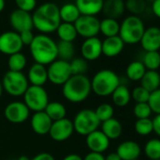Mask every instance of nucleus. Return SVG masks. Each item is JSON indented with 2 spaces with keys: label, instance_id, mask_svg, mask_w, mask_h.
<instances>
[{
  "label": "nucleus",
  "instance_id": "obj_39",
  "mask_svg": "<svg viewBox=\"0 0 160 160\" xmlns=\"http://www.w3.org/2000/svg\"><path fill=\"white\" fill-rule=\"evenodd\" d=\"M135 130L140 136H148L153 132L152 121L148 119H138L135 123Z\"/></svg>",
  "mask_w": 160,
  "mask_h": 160
},
{
  "label": "nucleus",
  "instance_id": "obj_32",
  "mask_svg": "<svg viewBox=\"0 0 160 160\" xmlns=\"http://www.w3.org/2000/svg\"><path fill=\"white\" fill-rule=\"evenodd\" d=\"M146 72L141 61H133L126 68V75L132 81H140Z\"/></svg>",
  "mask_w": 160,
  "mask_h": 160
},
{
  "label": "nucleus",
  "instance_id": "obj_49",
  "mask_svg": "<svg viewBox=\"0 0 160 160\" xmlns=\"http://www.w3.org/2000/svg\"><path fill=\"white\" fill-rule=\"evenodd\" d=\"M62 160H83V158L80 156L79 154L76 153H70L68 155H66Z\"/></svg>",
  "mask_w": 160,
  "mask_h": 160
},
{
  "label": "nucleus",
  "instance_id": "obj_46",
  "mask_svg": "<svg viewBox=\"0 0 160 160\" xmlns=\"http://www.w3.org/2000/svg\"><path fill=\"white\" fill-rule=\"evenodd\" d=\"M30 160H55V157L49 153V152H40L34 157H32Z\"/></svg>",
  "mask_w": 160,
  "mask_h": 160
},
{
  "label": "nucleus",
  "instance_id": "obj_51",
  "mask_svg": "<svg viewBox=\"0 0 160 160\" xmlns=\"http://www.w3.org/2000/svg\"><path fill=\"white\" fill-rule=\"evenodd\" d=\"M5 1L6 0H0V12H2L5 9Z\"/></svg>",
  "mask_w": 160,
  "mask_h": 160
},
{
  "label": "nucleus",
  "instance_id": "obj_40",
  "mask_svg": "<svg viewBox=\"0 0 160 160\" xmlns=\"http://www.w3.org/2000/svg\"><path fill=\"white\" fill-rule=\"evenodd\" d=\"M152 113L148 103H138L134 107V114L138 119H148Z\"/></svg>",
  "mask_w": 160,
  "mask_h": 160
},
{
  "label": "nucleus",
  "instance_id": "obj_34",
  "mask_svg": "<svg viewBox=\"0 0 160 160\" xmlns=\"http://www.w3.org/2000/svg\"><path fill=\"white\" fill-rule=\"evenodd\" d=\"M146 70L157 71L160 67V53L158 51L146 52L141 61Z\"/></svg>",
  "mask_w": 160,
  "mask_h": 160
},
{
  "label": "nucleus",
  "instance_id": "obj_53",
  "mask_svg": "<svg viewBox=\"0 0 160 160\" xmlns=\"http://www.w3.org/2000/svg\"><path fill=\"white\" fill-rule=\"evenodd\" d=\"M2 93H3V87H2V83L0 81V97L2 96Z\"/></svg>",
  "mask_w": 160,
  "mask_h": 160
},
{
  "label": "nucleus",
  "instance_id": "obj_30",
  "mask_svg": "<svg viewBox=\"0 0 160 160\" xmlns=\"http://www.w3.org/2000/svg\"><path fill=\"white\" fill-rule=\"evenodd\" d=\"M120 31V24L117 20L111 18H104L100 21V32L106 37L118 36Z\"/></svg>",
  "mask_w": 160,
  "mask_h": 160
},
{
  "label": "nucleus",
  "instance_id": "obj_38",
  "mask_svg": "<svg viewBox=\"0 0 160 160\" xmlns=\"http://www.w3.org/2000/svg\"><path fill=\"white\" fill-rule=\"evenodd\" d=\"M98 120L100 121V122H106L111 118H113V115H114V108L111 105L109 104H101L99 105L96 109L94 110Z\"/></svg>",
  "mask_w": 160,
  "mask_h": 160
},
{
  "label": "nucleus",
  "instance_id": "obj_7",
  "mask_svg": "<svg viewBox=\"0 0 160 160\" xmlns=\"http://www.w3.org/2000/svg\"><path fill=\"white\" fill-rule=\"evenodd\" d=\"M72 124L73 129L77 134L86 137L92 132L97 130L101 122L98 120L94 110L86 108L77 112L72 121Z\"/></svg>",
  "mask_w": 160,
  "mask_h": 160
},
{
  "label": "nucleus",
  "instance_id": "obj_56",
  "mask_svg": "<svg viewBox=\"0 0 160 160\" xmlns=\"http://www.w3.org/2000/svg\"><path fill=\"white\" fill-rule=\"evenodd\" d=\"M135 160H138V159H135Z\"/></svg>",
  "mask_w": 160,
  "mask_h": 160
},
{
  "label": "nucleus",
  "instance_id": "obj_21",
  "mask_svg": "<svg viewBox=\"0 0 160 160\" xmlns=\"http://www.w3.org/2000/svg\"><path fill=\"white\" fill-rule=\"evenodd\" d=\"M105 0H75L77 7L81 15L96 16L103 10Z\"/></svg>",
  "mask_w": 160,
  "mask_h": 160
},
{
  "label": "nucleus",
  "instance_id": "obj_28",
  "mask_svg": "<svg viewBox=\"0 0 160 160\" xmlns=\"http://www.w3.org/2000/svg\"><path fill=\"white\" fill-rule=\"evenodd\" d=\"M56 32L58 37L59 38V41L62 42H72L78 36L73 24H69V23L61 22L58 28H57Z\"/></svg>",
  "mask_w": 160,
  "mask_h": 160
},
{
  "label": "nucleus",
  "instance_id": "obj_47",
  "mask_svg": "<svg viewBox=\"0 0 160 160\" xmlns=\"http://www.w3.org/2000/svg\"><path fill=\"white\" fill-rule=\"evenodd\" d=\"M152 121L153 132L158 137H160V114H157Z\"/></svg>",
  "mask_w": 160,
  "mask_h": 160
},
{
  "label": "nucleus",
  "instance_id": "obj_2",
  "mask_svg": "<svg viewBox=\"0 0 160 160\" xmlns=\"http://www.w3.org/2000/svg\"><path fill=\"white\" fill-rule=\"evenodd\" d=\"M29 50L36 63L45 66L58 59L57 42L48 35H36L29 45Z\"/></svg>",
  "mask_w": 160,
  "mask_h": 160
},
{
  "label": "nucleus",
  "instance_id": "obj_27",
  "mask_svg": "<svg viewBox=\"0 0 160 160\" xmlns=\"http://www.w3.org/2000/svg\"><path fill=\"white\" fill-rule=\"evenodd\" d=\"M111 96L114 105L119 108H123L127 106L131 100V92L129 89L124 85H119L112 92Z\"/></svg>",
  "mask_w": 160,
  "mask_h": 160
},
{
  "label": "nucleus",
  "instance_id": "obj_17",
  "mask_svg": "<svg viewBox=\"0 0 160 160\" xmlns=\"http://www.w3.org/2000/svg\"><path fill=\"white\" fill-rule=\"evenodd\" d=\"M139 42L146 52L158 51L160 49V28L157 27L145 28Z\"/></svg>",
  "mask_w": 160,
  "mask_h": 160
},
{
  "label": "nucleus",
  "instance_id": "obj_12",
  "mask_svg": "<svg viewBox=\"0 0 160 160\" xmlns=\"http://www.w3.org/2000/svg\"><path fill=\"white\" fill-rule=\"evenodd\" d=\"M19 33L15 31H6L0 35V52L11 56L21 52L23 48Z\"/></svg>",
  "mask_w": 160,
  "mask_h": 160
},
{
  "label": "nucleus",
  "instance_id": "obj_24",
  "mask_svg": "<svg viewBox=\"0 0 160 160\" xmlns=\"http://www.w3.org/2000/svg\"><path fill=\"white\" fill-rule=\"evenodd\" d=\"M101 131L107 136V138L111 139H117L121 137L122 133V125L119 120L115 118H111L106 122H101Z\"/></svg>",
  "mask_w": 160,
  "mask_h": 160
},
{
  "label": "nucleus",
  "instance_id": "obj_42",
  "mask_svg": "<svg viewBox=\"0 0 160 160\" xmlns=\"http://www.w3.org/2000/svg\"><path fill=\"white\" fill-rule=\"evenodd\" d=\"M148 104L152 112L156 113V115L160 114V88L151 92Z\"/></svg>",
  "mask_w": 160,
  "mask_h": 160
},
{
  "label": "nucleus",
  "instance_id": "obj_31",
  "mask_svg": "<svg viewBox=\"0 0 160 160\" xmlns=\"http://www.w3.org/2000/svg\"><path fill=\"white\" fill-rule=\"evenodd\" d=\"M58 48V58L70 62L74 56V45L70 42H62L59 41L57 43Z\"/></svg>",
  "mask_w": 160,
  "mask_h": 160
},
{
  "label": "nucleus",
  "instance_id": "obj_41",
  "mask_svg": "<svg viewBox=\"0 0 160 160\" xmlns=\"http://www.w3.org/2000/svg\"><path fill=\"white\" fill-rule=\"evenodd\" d=\"M150 94L151 93L147 90H145L143 87L139 86L133 90V92L131 93V97L134 99L135 102H137V104L138 103H148Z\"/></svg>",
  "mask_w": 160,
  "mask_h": 160
},
{
  "label": "nucleus",
  "instance_id": "obj_43",
  "mask_svg": "<svg viewBox=\"0 0 160 160\" xmlns=\"http://www.w3.org/2000/svg\"><path fill=\"white\" fill-rule=\"evenodd\" d=\"M15 4L18 10L30 13L36 9L37 0H15Z\"/></svg>",
  "mask_w": 160,
  "mask_h": 160
},
{
  "label": "nucleus",
  "instance_id": "obj_29",
  "mask_svg": "<svg viewBox=\"0 0 160 160\" xmlns=\"http://www.w3.org/2000/svg\"><path fill=\"white\" fill-rule=\"evenodd\" d=\"M44 112L53 122H56L66 118L67 110L65 106L59 102H49L44 109Z\"/></svg>",
  "mask_w": 160,
  "mask_h": 160
},
{
  "label": "nucleus",
  "instance_id": "obj_44",
  "mask_svg": "<svg viewBox=\"0 0 160 160\" xmlns=\"http://www.w3.org/2000/svg\"><path fill=\"white\" fill-rule=\"evenodd\" d=\"M19 36H20V39H21V42H22L23 45H28V46L31 44V42L34 40V37H35L32 30L23 31V32L19 33Z\"/></svg>",
  "mask_w": 160,
  "mask_h": 160
},
{
  "label": "nucleus",
  "instance_id": "obj_6",
  "mask_svg": "<svg viewBox=\"0 0 160 160\" xmlns=\"http://www.w3.org/2000/svg\"><path fill=\"white\" fill-rule=\"evenodd\" d=\"M2 87L8 94L19 97L23 96L28 88V80L23 72L8 71L2 79Z\"/></svg>",
  "mask_w": 160,
  "mask_h": 160
},
{
  "label": "nucleus",
  "instance_id": "obj_20",
  "mask_svg": "<svg viewBox=\"0 0 160 160\" xmlns=\"http://www.w3.org/2000/svg\"><path fill=\"white\" fill-rule=\"evenodd\" d=\"M116 152L122 160H135L138 159L141 150L138 142L125 140L117 147Z\"/></svg>",
  "mask_w": 160,
  "mask_h": 160
},
{
  "label": "nucleus",
  "instance_id": "obj_3",
  "mask_svg": "<svg viewBox=\"0 0 160 160\" xmlns=\"http://www.w3.org/2000/svg\"><path fill=\"white\" fill-rule=\"evenodd\" d=\"M92 92L91 80L86 74L72 75L62 86V94L71 103H81Z\"/></svg>",
  "mask_w": 160,
  "mask_h": 160
},
{
  "label": "nucleus",
  "instance_id": "obj_48",
  "mask_svg": "<svg viewBox=\"0 0 160 160\" xmlns=\"http://www.w3.org/2000/svg\"><path fill=\"white\" fill-rule=\"evenodd\" d=\"M152 13L160 19V0H154L152 2Z\"/></svg>",
  "mask_w": 160,
  "mask_h": 160
},
{
  "label": "nucleus",
  "instance_id": "obj_8",
  "mask_svg": "<svg viewBox=\"0 0 160 160\" xmlns=\"http://www.w3.org/2000/svg\"><path fill=\"white\" fill-rule=\"evenodd\" d=\"M24 96V103L29 110L34 112L44 111L49 103V97L46 90L40 86H28Z\"/></svg>",
  "mask_w": 160,
  "mask_h": 160
},
{
  "label": "nucleus",
  "instance_id": "obj_9",
  "mask_svg": "<svg viewBox=\"0 0 160 160\" xmlns=\"http://www.w3.org/2000/svg\"><path fill=\"white\" fill-rule=\"evenodd\" d=\"M48 81L56 86H63L72 76L70 62L61 59H56L47 67Z\"/></svg>",
  "mask_w": 160,
  "mask_h": 160
},
{
  "label": "nucleus",
  "instance_id": "obj_54",
  "mask_svg": "<svg viewBox=\"0 0 160 160\" xmlns=\"http://www.w3.org/2000/svg\"><path fill=\"white\" fill-rule=\"evenodd\" d=\"M145 1H146V0H145ZM147 1H151V2H153L154 0H147Z\"/></svg>",
  "mask_w": 160,
  "mask_h": 160
},
{
  "label": "nucleus",
  "instance_id": "obj_16",
  "mask_svg": "<svg viewBox=\"0 0 160 160\" xmlns=\"http://www.w3.org/2000/svg\"><path fill=\"white\" fill-rule=\"evenodd\" d=\"M110 140L99 129L86 136V144L91 152L103 153L109 147Z\"/></svg>",
  "mask_w": 160,
  "mask_h": 160
},
{
  "label": "nucleus",
  "instance_id": "obj_55",
  "mask_svg": "<svg viewBox=\"0 0 160 160\" xmlns=\"http://www.w3.org/2000/svg\"><path fill=\"white\" fill-rule=\"evenodd\" d=\"M122 1H125V0H122Z\"/></svg>",
  "mask_w": 160,
  "mask_h": 160
},
{
  "label": "nucleus",
  "instance_id": "obj_36",
  "mask_svg": "<svg viewBox=\"0 0 160 160\" xmlns=\"http://www.w3.org/2000/svg\"><path fill=\"white\" fill-rule=\"evenodd\" d=\"M70 68L72 72V75H80L85 74L88 71V61L83 58H72L70 61Z\"/></svg>",
  "mask_w": 160,
  "mask_h": 160
},
{
  "label": "nucleus",
  "instance_id": "obj_5",
  "mask_svg": "<svg viewBox=\"0 0 160 160\" xmlns=\"http://www.w3.org/2000/svg\"><path fill=\"white\" fill-rule=\"evenodd\" d=\"M145 27L142 20L138 16L129 15L120 24L119 37L124 44H136L140 42Z\"/></svg>",
  "mask_w": 160,
  "mask_h": 160
},
{
  "label": "nucleus",
  "instance_id": "obj_4",
  "mask_svg": "<svg viewBox=\"0 0 160 160\" xmlns=\"http://www.w3.org/2000/svg\"><path fill=\"white\" fill-rule=\"evenodd\" d=\"M92 92L101 97L109 96L121 85L120 77L118 74L108 69H104L97 72L92 77Z\"/></svg>",
  "mask_w": 160,
  "mask_h": 160
},
{
  "label": "nucleus",
  "instance_id": "obj_19",
  "mask_svg": "<svg viewBox=\"0 0 160 160\" xmlns=\"http://www.w3.org/2000/svg\"><path fill=\"white\" fill-rule=\"evenodd\" d=\"M27 77L28 83H30L31 85L43 87V85L48 81L47 68L42 64L35 62L30 66Z\"/></svg>",
  "mask_w": 160,
  "mask_h": 160
},
{
  "label": "nucleus",
  "instance_id": "obj_45",
  "mask_svg": "<svg viewBox=\"0 0 160 160\" xmlns=\"http://www.w3.org/2000/svg\"><path fill=\"white\" fill-rule=\"evenodd\" d=\"M83 160H105V156L103 153H100V152H90L89 153L86 154Z\"/></svg>",
  "mask_w": 160,
  "mask_h": 160
},
{
  "label": "nucleus",
  "instance_id": "obj_15",
  "mask_svg": "<svg viewBox=\"0 0 160 160\" xmlns=\"http://www.w3.org/2000/svg\"><path fill=\"white\" fill-rule=\"evenodd\" d=\"M80 52L85 60H96L102 56V41L97 37L85 39L80 47Z\"/></svg>",
  "mask_w": 160,
  "mask_h": 160
},
{
  "label": "nucleus",
  "instance_id": "obj_37",
  "mask_svg": "<svg viewBox=\"0 0 160 160\" xmlns=\"http://www.w3.org/2000/svg\"><path fill=\"white\" fill-rule=\"evenodd\" d=\"M125 10H127L132 15L138 16L146 9L145 0H125L124 1Z\"/></svg>",
  "mask_w": 160,
  "mask_h": 160
},
{
  "label": "nucleus",
  "instance_id": "obj_10",
  "mask_svg": "<svg viewBox=\"0 0 160 160\" xmlns=\"http://www.w3.org/2000/svg\"><path fill=\"white\" fill-rule=\"evenodd\" d=\"M73 26L77 35L85 39L97 37L100 32V21L96 16L80 15Z\"/></svg>",
  "mask_w": 160,
  "mask_h": 160
},
{
  "label": "nucleus",
  "instance_id": "obj_14",
  "mask_svg": "<svg viewBox=\"0 0 160 160\" xmlns=\"http://www.w3.org/2000/svg\"><path fill=\"white\" fill-rule=\"evenodd\" d=\"M10 23L13 31L17 33H21L27 30H32L33 28V21L32 15L29 12L21 11V10H14L10 15Z\"/></svg>",
  "mask_w": 160,
  "mask_h": 160
},
{
  "label": "nucleus",
  "instance_id": "obj_26",
  "mask_svg": "<svg viewBox=\"0 0 160 160\" xmlns=\"http://www.w3.org/2000/svg\"><path fill=\"white\" fill-rule=\"evenodd\" d=\"M80 15L81 14L74 3H66L59 8V16L63 23L74 24Z\"/></svg>",
  "mask_w": 160,
  "mask_h": 160
},
{
  "label": "nucleus",
  "instance_id": "obj_18",
  "mask_svg": "<svg viewBox=\"0 0 160 160\" xmlns=\"http://www.w3.org/2000/svg\"><path fill=\"white\" fill-rule=\"evenodd\" d=\"M53 121L48 117L44 111L35 112L30 120V125L32 130L41 136H44L49 133Z\"/></svg>",
  "mask_w": 160,
  "mask_h": 160
},
{
  "label": "nucleus",
  "instance_id": "obj_13",
  "mask_svg": "<svg viewBox=\"0 0 160 160\" xmlns=\"http://www.w3.org/2000/svg\"><path fill=\"white\" fill-rule=\"evenodd\" d=\"M74 129L72 121L64 118L56 122H53L48 135L55 141H65L71 138Z\"/></svg>",
  "mask_w": 160,
  "mask_h": 160
},
{
  "label": "nucleus",
  "instance_id": "obj_25",
  "mask_svg": "<svg viewBox=\"0 0 160 160\" xmlns=\"http://www.w3.org/2000/svg\"><path fill=\"white\" fill-rule=\"evenodd\" d=\"M140 82H141L140 86L151 93L156 91L157 89H159L160 87V74L157 71L146 70Z\"/></svg>",
  "mask_w": 160,
  "mask_h": 160
},
{
  "label": "nucleus",
  "instance_id": "obj_33",
  "mask_svg": "<svg viewBox=\"0 0 160 160\" xmlns=\"http://www.w3.org/2000/svg\"><path fill=\"white\" fill-rule=\"evenodd\" d=\"M27 58L26 56L19 52L13 55L9 56L8 59V66H9V71L12 72H23V70L27 66Z\"/></svg>",
  "mask_w": 160,
  "mask_h": 160
},
{
  "label": "nucleus",
  "instance_id": "obj_57",
  "mask_svg": "<svg viewBox=\"0 0 160 160\" xmlns=\"http://www.w3.org/2000/svg\"><path fill=\"white\" fill-rule=\"evenodd\" d=\"M157 160H160V159H157Z\"/></svg>",
  "mask_w": 160,
  "mask_h": 160
},
{
  "label": "nucleus",
  "instance_id": "obj_1",
  "mask_svg": "<svg viewBox=\"0 0 160 160\" xmlns=\"http://www.w3.org/2000/svg\"><path fill=\"white\" fill-rule=\"evenodd\" d=\"M33 28L41 34H50L57 30L61 23L59 7L52 2L40 5L32 14Z\"/></svg>",
  "mask_w": 160,
  "mask_h": 160
},
{
  "label": "nucleus",
  "instance_id": "obj_23",
  "mask_svg": "<svg viewBox=\"0 0 160 160\" xmlns=\"http://www.w3.org/2000/svg\"><path fill=\"white\" fill-rule=\"evenodd\" d=\"M124 11L125 5L122 0H106L102 10L107 18L115 20L120 18L123 14Z\"/></svg>",
  "mask_w": 160,
  "mask_h": 160
},
{
  "label": "nucleus",
  "instance_id": "obj_22",
  "mask_svg": "<svg viewBox=\"0 0 160 160\" xmlns=\"http://www.w3.org/2000/svg\"><path fill=\"white\" fill-rule=\"evenodd\" d=\"M124 47V42L118 36L106 38L102 42V55L108 58L117 57L122 53Z\"/></svg>",
  "mask_w": 160,
  "mask_h": 160
},
{
  "label": "nucleus",
  "instance_id": "obj_35",
  "mask_svg": "<svg viewBox=\"0 0 160 160\" xmlns=\"http://www.w3.org/2000/svg\"><path fill=\"white\" fill-rule=\"evenodd\" d=\"M144 152L151 160L160 159V139L152 138L148 140L144 146Z\"/></svg>",
  "mask_w": 160,
  "mask_h": 160
},
{
  "label": "nucleus",
  "instance_id": "obj_11",
  "mask_svg": "<svg viewBox=\"0 0 160 160\" xmlns=\"http://www.w3.org/2000/svg\"><path fill=\"white\" fill-rule=\"evenodd\" d=\"M30 110L24 102L14 101L8 104L4 109V116L6 120L14 124L25 122L29 118Z\"/></svg>",
  "mask_w": 160,
  "mask_h": 160
},
{
  "label": "nucleus",
  "instance_id": "obj_52",
  "mask_svg": "<svg viewBox=\"0 0 160 160\" xmlns=\"http://www.w3.org/2000/svg\"><path fill=\"white\" fill-rule=\"evenodd\" d=\"M18 160H30V158L28 157V156H26V155H22V156H20L18 158Z\"/></svg>",
  "mask_w": 160,
  "mask_h": 160
},
{
  "label": "nucleus",
  "instance_id": "obj_50",
  "mask_svg": "<svg viewBox=\"0 0 160 160\" xmlns=\"http://www.w3.org/2000/svg\"><path fill=\"white\" fill-rule=\"evenodd\" d=\"M105 160H122L117 152H110L105 156Z\"/></svg>",
  "mask_w": 160,
  "mask_h": 160
}]
</instances>
